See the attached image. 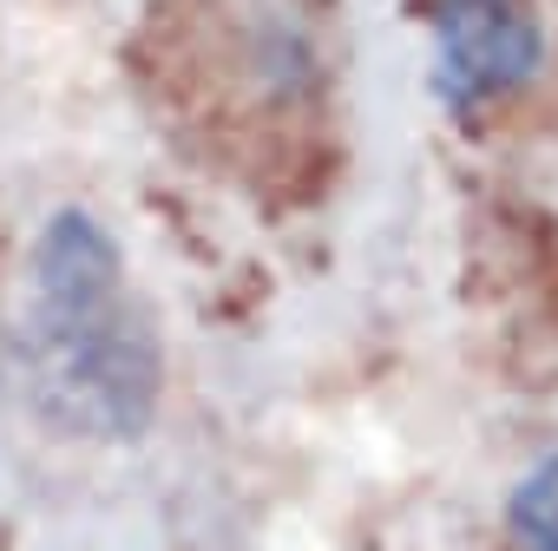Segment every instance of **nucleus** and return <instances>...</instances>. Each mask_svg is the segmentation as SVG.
Instances as JSON below:
<instances>
[{"mask_svg":"<svg viewBox=\"0 0 558 551\" xmlns=\"http://www.w3.org/2000/svg\"><path fill=\"white\" fill-rule=\"evenodd\" d=\"M21 355L40 414L80 440H138L158 414L165 355L93 210H53L27 249Z\"/></svg>","mask_w":558,"mask_h":551,"instance_id":"f257e3e1","label":"nucleus"},{"mask_svg":"<svg viewBox=\"0 0 558 551\" xmlns=\"http://www.w3.org/2000/svg\"><path fill=\"white\" fill-rule=\"evenodd\" d=\"M545 66V27L532 0H434V93L473 119L525 93Z\"/></svg>","mask_w":558,"mask_h":551,"instance_id":"f03ea898","label":"nucleus"},{"mask_svg":"<svg viewBox=\"0 0 558 551\" xmlns=\"http://www.w3.org/2000/svg\"><path fill=\"white\" fill-rule=\"evenodd\" d=\"M506 531H512L519 551H558V453L538 460V466L512 486V499H506Z\"/></svg>","mask_w":558,"mask_h":551,"instance_id":"7ed1b4c3","label":"nucleus"}]
</instances>
